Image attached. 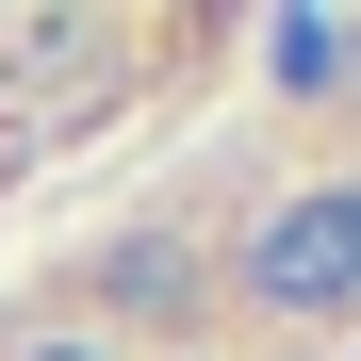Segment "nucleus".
I'll use <instances>...</instances> for the list:
<instances>
[{
  "mask_svg": "<svg viewBox=\"0 0 361 361\" xmlns=\"http://www.w3.org/2000/svg\"><path fill=\"white\" fill-rule=\"evenodd\" d=\"M247 295L263 312H361V180H312V197L247 214Z\"/></svg>",
  "mask_w": 361,
  "mask_h": 361,
  "instance_id": "f257e3e1",
  "label": "nucleus"
},
{
  "mask_svg": "<svg viewBox=\"0 0 361 361\" xmlns=\"http://www.w3.org/2000/svg\"><path fill=\"white\" fill-rule=\"evenodd\" d=\"M247 49H263V82H279V99H345V82H361V17H329V0H279Z\"/></svg>",
  "mask_w": 361,
  "mask_h": 361,
  "instance_id": "f03ea898",
  "label": "nucleus"
},
{
  "mask_svg": "<svg viewBox=\"0 0 361 361\" xmlns=\"http://www.w3.org/2000/svg\"><path fill=\"white\" fill-rule=\"evenodd\" d=\"M99 295H148V312H180V295H197V263H180L164 230H132V247H99Z\"/></svg>",
  "mask_w": 361,
  "mask_h": 361,
  "instance_id": "7ed1b4c3",
  "label": "nucleus"
},
{
  "mask_svg": "<svg viewBox=\"0 0 361 361\" xmlns=\"http://www.w3.org/2000/svg\"><path fill=\"white\" fill-rule=\"evenodd\" d=\"M17 361H99V345H17Z\"/></svg>",
  "mask_w": 361,
  "mask_h": 361,
  "instance_id": "20e7f679",
  "label": "nucleus"
},
{
  "mask_svg": "<svg viewBox=\"0 0 361 361\" xmlns=\"http://www.w3.org/2000/svg\"><path fill=\"white\" fill-rule=\"evenodd\" d=\"M345 99H361V82H345Z\"/></svg>",
  "mask_w": 361,
  "mask_h": 361,
  "instance_id": "39448f33",
  "label": "nucleus"
},
{
  "mask_svg": "<svg viewBox=\"0 0 361 361\" xmlns=\"http://www.w3.org/2000/svg\"><path fill=\"white\" fill-rule=\"evenodd\" d=\"M345 361H361V345H345Z\"/></svg>",
  "mask_w": 361,
  "mask_h": 361,
  "instance_id": "423d86ee",
  "label": "nucleus"
}]
</instances>
